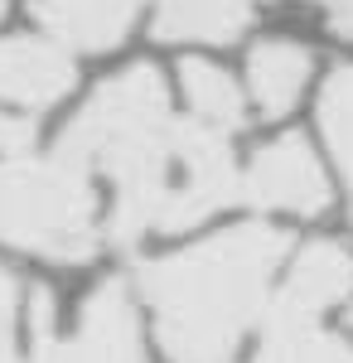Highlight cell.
Instances as JSON below:
<instances>
[{
	"label": "cell",
	"instance_id": "cell-10",
	"mask_svg": "<svg viewBox=\"0 0 353 363\" xmlns=\"http://www.w3.org/2000/svg\"><path fill=\"white\" fill-rule=\"evenodd\" d=\"M257 10V0H160L155 34L174 44H228L237 39Z\"/></svg>",
	"mask_w": 353,
	"mask_h": 363
},
{
	"label": "cell",
	"instance_id": "cell-2",
	"mask_svg": "<svg viewBox=\"0 0 353 363\" xmlns=\"http://www.w3.org/2000/svg\"><path fill=\"white\" fill-rule=\"evenodd\" d=\"M291 238L271 223L228 228L198 247L140 267V296L155 310L169 363H232L271 306V277Z\"/></svg>",
	"mask_w": 353,
	"mask_h": 363
},
{
	"label": "cell",
	"instance_id": "cell-15",
	"mask_svg": "<svg viewBox=\"0 0 353 363\" xmlns=\"http://www.w3.org/2000/svg\"><path fill=\"white\" fill-rule=\"evenodd\" d=\"M34 145V121L15 112H0V155H20Z\"/></svg>",
	"mask_w": 353,
	"mask_h": 363
},
{
	"label": "cell",
	"instance_id": "cell-11",
	"mask_svg": "<svg viewBox=\"0 0 353 363\" xmlns=\"http://www.w3.org/2000/svg\"><path fill=\"white\" fill-rule=\"evenodd\" d=\"M281 301L296 306H315V310H334L353 296V257L339 242H310L300 247V257L291 262V272L276 291Z\"/></svg>",
	"mask_w": 353,
	"mask_h": 363
},
{
	"label": "cell",
	"instance_id": "cell-7",
	"mask_svg": "<svg viewBox=\"0 0 353 363\" xmlns=\"http://www.w3.org/2000/svg\"><path fill=\"white\" fill-rule=\"evenodd\" d=\"M329 310L296 306L276 296L262 315V339L247 363H353L349 335H334L325 325Z\"/></svg>",
	"mask_w": 353,
	"mask_h": 363
},
{
	"label": "cell",
	"instance_id": "cell-16",
	"mask_svg": "<svg viewBox=\"0 0 353 363\" xmlns=\"http://www.w3.org/2000/svg\"><path fill=\"white\" fill-rule=\"evenodd\" d=\"M15 325H20V286H15V277L0 267V344L15 339Z\"/></svg>",
	"mask_w": 353,
	"mask_h": 363
},
{
	"label": "cell",
	"instance_id": "cell-13",
	"mask_svg": "<svg viewBox=\"0 0 353 363\" xmlns=\"http://www.w3.org/2000/svg\"><path fill=\"white\" fill-rule=\"evenodd\" d=\"M320 126H325L329 150H334V160L344 169L349 203H353V63L329 73L325 92H320Z\"/></svg>",
	"mask_w": 353,
	"mask_h": 363
},
{
	"label": "cell",
	"instance_id": "cell-6",
	"mask_svg": "<svg viewBox=\"0 0 353 363\" xmlns=\"http://www.w3.org/2000/svg\"><path fill=\"white\" fill-rule=\"evenodd\" d=\"M78 83L68 49L49 34H10L0 39V102L20 112H44L63 102Z\"/></svg>",
	"mask_w": 353,
	"mask_h": 363
},
{
	"label": "cell",
	"instance_id": "cell-18",
	"mask_svg": "<svg viewBox=\"0 0 353 363\" xmlns=\"http://www.w3.org/2000/svg\"><path fill=\"white\" fill-rule=\"evenodd\" d=\"M0 363H20V359H15V349H10V344H0Z\"/></svg>",
	"mask_w": 353,
	"mask_h": 363
},
{
	"label": "cell",
	"instance_id": "cell-1",
	"mask_svg": "<svg viewBox=\"0 0 353 363\" xmlns=\"http://www.w3.org/2000/svg\"><path fill=\"white\" fill-rule=\"evenodd\" d=\"M58 145L116 184L111 238L121 242L184 233L242 194L228 131L203 126L198 116H174L164 78L150 63L107 78Z\"/></svg>",
	"mask_w": 353,
	"mask_h": 363
},
{
	"label": "cell",
	"instance_id": "cell-17",
	"mask_svg": "<svg viewBox=\"0 0 353 363\" xmlns=\"http://www.w3.org/2000/svg\"><path fill=\"white\" fill-rule=\"evenodd\" d=\"M315 5L329 15V25L339 34H353V0H315Z\"/></svg>",
	"mask_w": 353,
	"mask_h": 363
},
{
	"label": "cell",
	"instance_id": "cell-5",
	"mask_svg": "<svg viewBox=\"0 0 353 363\" xmlns=\"http://www.w3.org/2000/svg\"><path fill=\"white\" fill-rule=\"evenodd\" d=\"M49 344H54L58 363H145L136 306L121 281H102L82 306L78 335H49Z\"/></svg>",
	"mask_w": 353,
	"mask_h": 363
},
{
	"label": "cell",
	"instance_id": "cell-9",
	"mask_svg": "<svg viewBox=\"0 0 353 363\" xmlns=\"http://www.w3.org/2000/svg\"><path fill=\"white\" fill-rule=\"evenodd\" d=\"M310 83V49L296 39H262L247 58V87L252 102L267 116H286Z\"/></svg>",
	"mask_w": 353,
	"mask_h": 363
},
{
	"label": "cell",
	"instance_id": "cell-19",
	"mask_svg": "<svg viewBox=\"0 0 353 363\" xmlns=\"http://www.w3.org/2000/svg\"><path fill=\"white\" fill-rule=\"evenodd\" d=\"M0 10H5V0H0Z\"/></svg>",
	"mask_w": 353,
	"mask_h": 363
},
{
	"label": "cell",
	"instance_id": "cell-8",
	"mask_svg": "<svg viewBox=\"0 0 353 363\" xmlns=\"http://www.w3.org/2000/svg\"><path fill=\"white\" fill-rule=\"evenodd\" d=\"M136 10L140 0H34L29 5V15L49 39H58L63 49H82V54L116 49L136 25Z\"/></svg>",
	"mask_w": 353,
	"mask_h": 363
},
{
	"label": "cell",
	"instance_id": "cell-12",
	"mask_svg": "<svg viewBox=\"0 0 353 363\" xmlns=\"http://www.w3.org/2000/svg\"><path fill=\"white\" fill-rule=\"evenodd\" d=\"M179 87H184L189 116H198L203 126H218V131L242 126V92H237V83L218 63H208V58H184L179 63Z\"/></svg>",
	"mask_w": 353,
	"mask_h": 363
},
{
	"label": "cell",
	"instance_id": "cell-4",
	"mask_svg": "<svg viewBox=\"0 0 353 363\" xmlns=\"http://www.w3.org/2000/svg\"><path fill=\"white\" fill-rule=\"evenodd\" d=\"M242 199L271 213H300L315 218L329 208V179L305 136H276L262 145L242 169Z\"/></svg>",
	"mask_w": 353,
	"mask_h": 363
},
{
	"label": "cell",
	"instance_id": "cell-14",
	"mask_svg": "<svg viewBox=\"0 0 353 363\" xmlns=\"http://www.w3.org/2000/svg\"><path fill=\"white\" fill-rule=\"evenodd\" d=\"M29 325H34V354H29V363H58L54 344H49V335H54V301L44 291L29 301Z\"/></svg>",
	"mask_w": 353,
	"mask_h": 363
},
{
	"label": "cell",
	"instance_id": "cell-3",
	"mask_svg": "<svg viewBox=\"0 0 353 363\" xmlns=\"http://www.w3.org/2000/svg\"><path fill=\"white\" fill-rule=\"evenodd\" d=\"M0 242L44 262H87L102 242L92 169L63 145L0 155Z\"/></svg>",
	"mask_w": 353,
	"mask_h": 363
}]
</instances>
